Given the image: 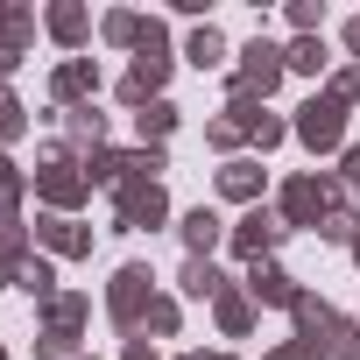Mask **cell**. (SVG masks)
Here are the masks:
<instances>
[{"label": "cell", "mask_w": 360, "mask_h": 360, "mask_svg": "<svg viewBox=\"0 0 360 360\" xmlns=\"http://www.w3.org/2000/svg\"><path fill=\"white\" fill-rule=\"evenodd\" d=\"M43 29H50V36H57V43H64V50H78V43H85V36H92V15H85V8H78V0H57V8H50V15H43Z\"/></svg>", "instance_id": "obj_18"}, {"label": "cell", "mask_w": 360, "mask_h": 360, "mask_svg": "<svg viewBox=\"0 0 360 360\" xmlns=\"http://www.w3.org/2000/svg\"><path fill=\"white\" fill-rule=\"evenodd\" d=\"M198 360H205V353H198ZM212 360H233V353H212Z\"/></svg>", "instance_id": "obj_38"}, {"label": "cell", "mask_w": 360, "mask_h": 360, "mask_svg": "<svg viewBox=\"0 0 360 360\" xmlns=\"http://www.w3.org/2000/svg\"><path fill=\"white\" fill-rule=\"evenodd\" d=\"M297 141H304V148H318V155H325V148H339V141H346V106H339L332 92H318L311 106H297Z\"/></svg>", "instance_id": "obj_8"}, {"label": "cell", "mask_w": 360, "mask_h": 360, "mask_svg": "<svg viewBox=\"0 0 360 360\" xmlns=\"http://www.w3.org/2000/svg\"><path fill=\"white\" fill-rule=\"evenodd\" d=\"M29 262H36V233H29L22 219H8V226H0V283H8V290H15Z\"/></svg>", "instance_id": "obj_14"}, {"label": "cell", "mask_w": 360, "mask_h": 360, "mask_svg": "<svg viewBox=\"0 0 360 360\" xmlns=\"http://www.w3.org/2000/svg\"><path fill=\"white\" fill-rule=\"evenodd\" d=\"M283 71H290V57H283L269 36H255V43L240 50V71H233V99H269V92L283 85Z\"/></svg>", "instance_id": "obj_7"}, {"label": "cell", "mask_w": 360, "mask_h": 360, "mask_svg": "<svg viewBox=\"0 0 360 360\" xmlns=\"http://www.w3.org/2000/svg\"><path fill=\"white\" fill-rule=\"evenodd\" d=\"M283 57H290V71H304V78H318V71H325V43H318V36H297Z\"/></svg>", "instance_id": "obj_25"}, {"label": "cell", "mask_w": 360, "mask_h": 360, "mask_svg": "<svg viewBox=\"0 0 360 360\" xmlns=\"http://www.w3.org/2000/svg\"><path fill=\"white\" fill-rule=\"evenodd\" d=\"M141 332L169 339V332H176V297H155V304H148V318H141Z\"/></svg>", "instance_id": "obj_29"}, {"label": "cell", "mask_w": 360, "mask_h": 360, "mask_svg": "<svg viewBox=\"0 0 360 360\" xmlns=\"http://www.w3.org/2000/svg\"><path fill=\"white\" fill-rule=\"evenodd\" d=\"M148 304H155V276H148V262H120L113 283H106V318H113L120 332H141Z\"/></svg>", "instance_id": "obj_4"}, {"label": "cell", "mask_w": 360, "mask_h": 360, "mask_svg": "<svg viewBox=\"0 0 360 360\" xmlns=\"http://www.w3.org/2000/svg\"><path fill=\"white\" fill-rule=\"evenodd\" d=\"M184 360H198V353H184Z\"/></svg>", "instance_id": "obj_41"}, {"label": "cell", "mask_w": 360, "mask_h": 360, "mask_svg": "<svg viewBox=\"0 0 360 360\" xmlns=\"http://www.w3.org/2000/svg\"><path fill=\"white\" fill-rule=\"evenodd\" d=\"M219 198H233V205H248V212L262 205V162H255V155H233V162L219 169Z\"/></svg>", "instance_id": "obj_15"}, {"label": "cell", "mask_w": 360, "mask_h": 360, "mask_svg": "<svg viewBox=\"0 0 360 360\" xmlns=\"http://www.w3.org/2000/svg\"><path fill=\"white\" fill-rule=\"evenodd\" d=\"M36 198H43L50 212H64V219L92 198V176H85V162H78L64 141H50V148H43V162H36Z\"/></svg>", "instance_id": "obj_1"}, {"label": "cell", "mask_w": 360, "mask_h": 360, "mask_svg": "<svg viewBox=\"0 0 360 360\" xmlns=\"http://www.w3.org/2000/svg\"><path fill=\"white\" fill-rule=\"evenodd\" d=\"M332 99H339V106H353V99H360V64H353V71H339V78H332Z\"/></svg>", "instance_id": "obj_31"}, {"label": "cell", "mask_w": 360, "mask_h": 360, "mask_svg": "<svg viewBox=\"0 0 360 360\" xmlns=\"http://www.w3.org/2000/svg\"><path fill=\"white\" fill-rule=\"evenodd\" d=\"M332 360H360V325H353V332H346V339L332 346Z\"/></svg>", "instance_id": "obj_33"}, {"label": "cell", "mask_w": 360, "mask_h": 360, "mask_svg": "<svg viewBox=\"0 0 360 360\" xmlns=\"http://www.w3.org/2000/svg\"><path fill=\"white\" fill-rule=\"evenodd\" d=\"M22 134H29V113H22V99H15L8 85H0V148L22 141Z\"/></svg>", "instance_id": "obj_27"}, {"label": "cell", "mask_w": 360, "mask_h": 360, "mask_svg": "<svg viewBox=\"0 0 360 360\" xmlns=\"http://www.w3.org/2000/svg\"><path fill=\"white\" fill-rule=\"evenodd\" d=\"M269 360H325V353H318V346H311V339H283V346H276V353H269Z\"/></svg>", "instance_id": "obj_32"}, {"label": "cell", "mask_w": 360, "mask_h": 360, "mask_svg": "<svg viewBox=\"0 0 360 360\" xmlns=\"http://www.w3.org/2000/svg\"><path fill=\"white\" fill-rule=\"evenodd\" d=\"M141 36H148V15H106V43H127V50H141Z\"/></svg>", "instance_id": "obj_24"}, {"label": "cell", "mask_w": 360, "mask_h": 360, "mask_svg": "<svg viewBox=\"0 0 360 360\" xmlns=\"http://www.w3.org/2000/svg\"><path fill=\"white\" fill-rule=\"evenodd\" d=\"M15 64H22V57H15V50H0V78H8V71H15Z\"/></svg>", "instance_id": "obj_37"}, {"label": "cell", "mask_w": 360, "mask_h": 360, "mask_svg": "<svg viewBox=\"0 0 360 360\" xmlns=\"http://www.w3.org/2000/svg\"><path fill=\"white\" fill-rule=\"evenodd\" d=\"M290 127L276 120V113H262V99H226V113H212L205 120V141L212 148H240V141H255V148H276Z\"/></svg>", "instance_id": "obj_2"}, {"label": "cell", "mask_w": 360, "mask_h": 360, "mask_svg": "<svg viewBox=\"0 0 360 360\" xmlns=\"http://www.w3.org/2000/svg\"><path fill=\"white\" fill-rule=\"evenodd\" d=\"M318 22H325V8H311V0L290 8V29H297V36H318Z\"/></svg>", "instance_id": "obj_30"}, {"label": "cell", "mask_w": 360, "mask_h": 360, "mask_svg": "<svg viewBox=\"0 0 360 360\" xmlns=\"http://www.w3.org/2000/svg\"><path fill=\"white\" fill-rule=\"evenodd\" d=\"M290 318H297V339H311L318 353H332V346L353 332V325H346V318H339L325 297H297V304H290Z\"/></svg>", "instance_id": "obj_10"}, {"label": "cell", "mask_w": 360, "mask_h": 360, "mask_svg": "<svg viewBox=\"0 0 360 360\" xmlns=\"http://www.w3.org/2000/svg\"><path fill=\"white\" fill-rule=\"evenodd\" d=\"M29 36H36V15H29V8H0V50H15V57H22Z\"/></svg>", "instance_id": "obj_23"}, {"label": "cell", "mask_w": 360, "mask_h": 360, "mask_svg": "<svg viewBox=\"0 0 360 360\" xmlns=\"http://www.w3.org/2000/svg\"><path fill=\"white\" fill-rule=\"evenodd\" d=\"M162 85H169V36H162V22L148 15V36H141V50H134V64H127V78H120V99H127V106H155Z\"/></svg>", "instance_id": "obj_3"}, {"label": "cell", "mask_w": 360, "mask_h": 360, "mask_svg": "<svg viewBox=\"0 0 360 360\" xmlns=\"http://www.w3.org/2000/svg\"><path fill=\"white\" fill-rule=\"evenodd\" d=\"M290 226H283V212H269V205H255L240 226H226V248L240 255V262H269V248L283 240Z\"/></svg>", "instance_id": "obj_9"}, {"label": "cell", "mask_w": 360, "mask_h": 360, "mask_svg": "<svg viewBox=\"0 0 360 360\" xmlns=\"http://www.w3.org/2000/svg\"><path fill=\"white\" fill-rule=\"evenodd\" d=\"M71 134L85 141V155H92V148H106V113H92V106H78V113H71Z\"/></svg>", "instance_id": "obj_28"}, {"label": "cell", "mask_w": 360, "mask_h": 360, "mask_svg": "<svg viewBox=\"0 0 360 360\" xmlns=\"http://www.w3.org/2000/svg\"><path fill=\"white\" fill-rule=\"evenodd\" d=\"M92 92H99V64L92 57H71V64H57V78H50V99L57 106H92Z\"/></svg>", "instance_id": "obj_11"}, {"label": "cell", "mask_w": 360, "mask_h": 360, "mask_svg": "<svg viewBox=\"0 0 360 360\" xmlns=\"http://www.w3.org/2000/svg\"><path fill=\"white\" fill-rule=\"evenodd\" d=\"M248 297H255V304H283V311H290L304 290H297V276H290V269H276V262H248Z\"/></svg>", "instance_id": "obj_12"}, {"label": "cell", "mask_w": 360, "mask_h": 360, "mask_svg": "<svg viewBox=\"0 0 360 360\" xmlns=\"http://www.w3.org/2000/svg\"><path fill=\"white\" fill-rule=\"evenodd\" d=\"M212 311H219V332H226V339H248V332H255V297H248V290L226 283V290L212 297Z\"/></svg>", "instance_id": "obj_17"}, {"label": "cell", "mask_w": 360, "mask_h": 360, "mask_svg": "<svg viewBox=\"0 0 360 360\" xmlns=\"http://www.w3.org/2000/svg\"><path fill=\"white\" fill-rule=\"evenodd\" d=\"M176 290H184V297H219V290H226V276H219L212 262H198V255H191V262H184V276H176Z\"/></svg>", "instance_id": "obj_21"}, {"label": "cell", "mask_w": 360, "mask_h": 360, "mask_svg": "<svg viewBox=\"0 0 360 360\" xmlns=\"http://www.w3.org/2000/svg\"><path fill=\"white\" fill-rule=\"evenodd\" d=\"M191 64H198V71H212V64H226V36H219L212 22H198V29H191Z\"/></svg>", "instance_id": "obj_22"}, {"label": "cell", "mask_w": 360, "mask_h": 360, "mask_svg": "<svg viewBox=\"0 0 360 360\" xmlns=\"http://www.w3.org/2000/svg\"><path fill=\"white\" fill-rule=\"evenodd\" d=\"M339 205H346V198H339V184H332V176H290L276 212H283V226H325Z\"/></svg>", "instance_id": "obj_5"}, {"label": "cell", "mask_w": 360, "mask_h": 360, "mask_svg": "<svg viewBox=\"0 0 360 360\" xmlns=\"http://www.w3.org/2000/svg\"><path fill=\"white\" fill-rule=\"evenodd\" d=\"M15 290H29V297H36V304H50V297H57V269H50V262H43V255H36V262H29V269H22V283H15Z\"/></svg>", "instance_id": "obj_26"}, {"label": "cell", "mask_w": 360, "mask_h": 360, "mask_svg": "<svg viewBox=\"0 0 360 360\" xmlns=\"http://www.w3.org/2000/svg\"><path fill=\"white\" fill-rule=\"evenodd\" d=\"M346 50H353V57H360V15H353V22H346Z\"/></svg>", "instance_id": "obj_36"}, {"label": "cell", "mask_w": 360, "mask_h": 360, "mask_svg": "<svg viewBox=\"0 0 360 360\" xmlns=\"http://www.w3.org/2000/svg\"><path fill=\"white\" fill-rule=\"evenodd\" d=\"M85 318H92V297H78V290H64V297L43 304V332H78Z\"/></svg>", "instance_id": "obj_19"}, {"label": "cell", "mask_w": 360, "mask_h": 360, "mask_svg": "<svg viewBox=\"0 0 360 360\" xmlns=\"http://www.w3.org/2000/svg\"><path fill=\"white\" fill-rule=\"evenodd\" d=\"M162 219H169V198H162L155 176H134V184L113 191V226L120 233H155Z\"/></svg>", "instance_id": "obj_6"}, {"label": "cell", "mask_w": 360, "mask_h": 360, "mask_svg": "<svg viewBox=\"0 0 360 360\" xmlns=\"http://www.w3.org/2000/svg\"><path fill=\"white\" fill-rule=\"evenodd\" d=\"M120 360H162V353H155L148 339H127V353H120Z\"/></svg>", "instance_id": "obj_35"}, {"label": "cell", "mask_w": 360, "mask_h": 360, "mask_svg": "<svg viewBox=\"0 0 360 360\" xmlns=\"http://www.w3.org/2000/svg\"><path fill=\"white\" fill-rule=\"evenodd\" d=\"M36 240H43L50 255H92V226H78V219H64V212H43V219H36Z\"/></svg>", "instance_id": "obj_13"}, {"label": "cell", "mask_w": 360, "mask_h": 360, "mask_svg": "<svg viewBox=\"0 0 360 360\" xmlns=\"http://www.w3.org/2000/svg\"><path fill=\"white\" fill-rule=\"evenodd\" d=\"M346 191L360 198V148H346Z\"/></svg>", "instance_id": "obj_34"}, {"label": "cell", "mask_w": 360, "mask_h": 360, "mask_svg": "<svg viewBox=\"0 0 360 360\" xmlns=\"http://www.w3.org/2000/svg\"><path fill=\"white\" fill-rule=\"evenodd\" d=\"M353 262H360V240H353Z\"/></svg>", "instance_id": "obj_39"}, {"label": "cell", "mask_w": 360, "mask_h": 360, "mask_svg": "<svg viewBox=\"0 0 360 360\" xmlns=\"http://www.w3.org/2000/svg\"><path fill=\"white\" fill-rule=\"evenodd\" d=\"M226 240V219L212 212V205H198V212H184V248L198 255V262H212V248Z\"/></svg>", "instance_id": "obj_16"}, {"label": "cell", "mask_w": 360, "mask_h": 360, "mask_svg": "<svg viewBox=\"0 0 360 360\" xmlns=\"http://www.w3.org/2000/svg\"><path fill=\"white\" fill-rule=\"evenodd\" d=\"M169 127H176V106H169V99H155V106H141V113H134L141 148H162V141H169Z\"/></svg>", "instance_id": "obj_20"}, {"label": "cell", "mask_w": 360, "mask_h": 360, "mask_svg": "<svg viewBox=\"0 0 360 360\" xmlns=\"http://www.w3.org/2000/svg\"><path fill=\"white\" fill-rule=\"evenodd\" d=\"M0 360H8V346H0Z\"/></svg>", "instance_id": "obj_40"}]
</instances>
